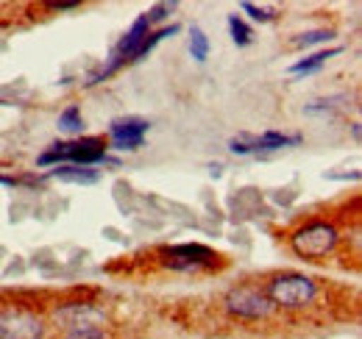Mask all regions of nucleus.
Here are the masks:
<instances>
[{
  "mask_svg": "<svg viewBox=\"0 0 362 339\" xmlns=\"http://www.w3.org/2000/svg\"><path fill=\"white\" fill-rule=\"evenodd\" d=\"M78 165V167H92L98 162H106V142L98 136H84L76 142H56L45 150L37 165L40 167H50V165Z\"/></svg>",
  "mask_w": 362,
  "mask_h": 339,
  "instance_id": "obj_1",
  "label": "nucleus"
},
{
  "mask_svg": "<svg viewBox=\"0 0 362 339\" xmlns=\"http://www.w3.org/2000/svg\"><path fill=\"white\" fill-rule=\"evenodd\" d=\"M317 295L315 281L310 275L301 273H287V275H276L268 281V300L273 306H284V309H304L310 306Z\"/></svg>",
  "mask_w": 362,
  "mask_h": 339,
  "instance_id": "obj_2",
  "label": "nucleus"
},
{
  "mask_svg": "<svg viewBox=\"0 0 362 339\" xmlns=\"http://www.w3.org/2000/svg\"><path fill=\"white\" fill-rule=\"evenodd\" d=\"M293 251L304 258H320V256L332 254L337 245V228L332 222H310L304 228H298L293 237Z\"/></svg>",
  "mask_w": 362,
  "mask_h": 339,
  "instance_id": "obj_3",
  "label": "nucleus"
},
{
  "mask_svg": "<svg viewBox=\"0 0 362 339\" xmlns=\"http://www.w3.org/2000/svg\"><path fill=\"white\" fill-rule=\"evenodd\" d=\"M0 339H42V320L28 309H0Z\"/></svg>",
  "mask_w": 362,
  "mask_h": 339,
  "instance_id": "obj_4",
  "label": "nucleus"
},
{
  "mask_svg": "<svg viewBox=\"0 0 362 339\" xmlns=\"http://www.w3.org/2000/svg\"><path fill=\"white\" fill-rule=\"evenodd\" d=\"M226 309L243 320H262L273 311V303L257 287H237L226 295Z\"/></svg>",
  "mask_w": 362,
  "mask_h": 339,
  "instance_id": "obj_5",
  "label": "nucleus"
},
{
  "mask_svg": "<svg viewBox=\"0 0 362 339\" xmlns=\"http://www.w3.org/2000/svg\"><path fill=\"white\" fill-rule=\"evenodd\" d=\"M148 128H151V123L142 120V117H134V114H132V117H117V120H112V126H109L112 148H115V150H136V148H142Z\"/></svg>",
  "mask_w": 362,
  "mask_h": 339,
  "instance_id": "obj_6",
  "label": "nucleus"
},
{
  "mask_svg": "<svg viewBox=\"0 0 362 339\" xmlns=\"http://www.w3.org/2000/svg\"><path fill=\"white\" fill-rule=\"evenodd\" d=\"M50 178L67 181V184H95L100 175L92 167H78V165H56L50 170Z\"/></svg>",
  "mask_w": 362,
  "mask_h": 339,
  "instance_id": "obj_7",
  "label": "nucleus"
},
{
  "mask_svg": "<svg viewBox=\"0 0 362 339\" xmlns=\"http://www.w3.org/2000/svg\"><path fill=\"white\" fill-rule=\"evenodd\" d=\"M337 53H343V47H329V50H317V53H313V56H307V59H301V61H296L287 73L290 76H310V73H315V70H320L332 56H337Z\"/></svg>",
  "mask_w": 362,
  "mask_h": 339,
  "instance_id": "obj_8",
  "label": "nucleus"
},
{
  "mask_svg": "<svg viewBox=\"0 0 362 339\" xmlns=\"http://www.w3.org/2000/svg\"><path fill=\"white\" fill-rule=\"evenodd\" d=\"M162 256H181V258H192V261H201V264H215V254L206 248V245H173V248H162Z\"/></svg>",
  "mask_w": 362,
  "mask_h": 339,
  "instance_id": "obj_9",
  "label": "nucleus"
},
{
  "mask_svg": "<svg viewBox=\"0 0 362 339\" xmlns=\"http://www.w3.org/2000/svg\"><path fill=\"white\" fill-rule=\"evenodd\" d=\"M59 128H62L64 133H81V128H84V120H81V112H78V106H67V109L59 114Z\"/></svg>",
  "mask_w": 362,
  "mask_h": 339,
  "instance_id": "obj_10",
  "label": "nucleus"
},
{
  "mask_svg": "<svg viewBox=\"0 0 362 339\" xmlns=\"http://www.w3.org/2000/svg\"><path fill=\"white\" fill-rule=\"evenodd\" d=\"M228 34H231V40H234L237 47H248V44H251V37H254L251 28H248L237 14L228 17Z\"/></svg>",
  "mask_w": 362,
  "mask_h": 339,
  "instance_id": "obj_11",
  "label": "nucleus"
},
{
  "mask_svg": "<svg viewBox=\"0 0 362 339\" xmlns=\"http://www.w3.org/2000/svg\"><path fill=\"white\" fill-rule=\"evenodd\" d=\"M189 53H192L195 61H206V56H209V40H206V34L201 28L189 31Z\"/></svg>",
  "mask_w": 362,
  "mask_h": 339,
  "instance_id": "obj_12",
  "label": "nucleus"
},
{
  "mask_svg": "<svg viewBox=\"0 0 362 339\" xmlns=\"http://www.w3.org/2000/svg\"><path fill=\"white\" fill-rule=\"evenodd\" d=\"M64 339H106V334H103L100 326H76V328L67 331Z\"/></svg>",
  "mask_w": 362,
  "mask_h": 339,
  "instance_id": "obj_13",
  "label": "nucleus"
},
{
  "mask_svg": "<svg viewBox=\"0 0 362 339\" xmlns=\"http://www.w3.org/2000/svg\"><path fill=\"white\" fill-rule=\"evenodd\" d=\"M332 37H334L332 31L317 28V31H307V34H301V37L296 40V44H298V47H310V44H317V42H329Z\"/></svg>",
  "mask_w": 362,
  "mask_h": 339,
  "instance_id": "obj_14",
  "label": "nucleus"
},
{
  "mask_svg": "<svg viewBox=\"0 0 362 339\" xmlns=\"http://www.w3.org/2000/svg\"><path fill=\"white\" fill-rule=\"evenodd\" d=\"M170 11H176V3H156L145 17H148V23L153 25V23H159V20H165Z\"/></svg>",
  "mask_w": 362,
  "mask_h": 339,
  "instance_id": "obj_15",
  "label": "nucleus"
},
{
  "mask_svg": "<svg viewBox=\"0 0 362 339\" xmlns=\"http://www.w3.org/2000/svg\"><path fill=\"white\" fill-rule=\"evenodd\" d=\"M243 11H248L254 20H259V23H268L273 20V8H265V6H254V3H243Z\"/></svg>",
  "mask_w": 362,
  "mask_h": 339,
  "instance_id": "obj_16",
  "label": "nucleus"
},
{
  "mask_svg": "<svg viewBox=\"0 0 362 339\" xmlns=\"http://www.w3.org/2000/svg\"><path fill=\"white\" fill-rule=\"evenodd\" d=\"M50 8H59V11H70V8H78V3H50Z\"/></svg>",
  "mask_w": 362,
  "mask_h": 339,
  "instance_id": "obj_17",
  "label": "nucleus"
},
{
  "mask_svg": "<svg viewBox=\"0 0 362 339\" xmlns=\"http://www.w3.org/2000/svg\"><path fill=\"white\" fill-rule=\"evenodd\" d=\"M0 184H3V186H14L17 181H14V178H6V175H0Z\"/></svg>",
  "mask_w": 362,
  "mask_h": 339,
  "instance_id": "obj_18",
  "label": "nucleus"
}]
</instances>
